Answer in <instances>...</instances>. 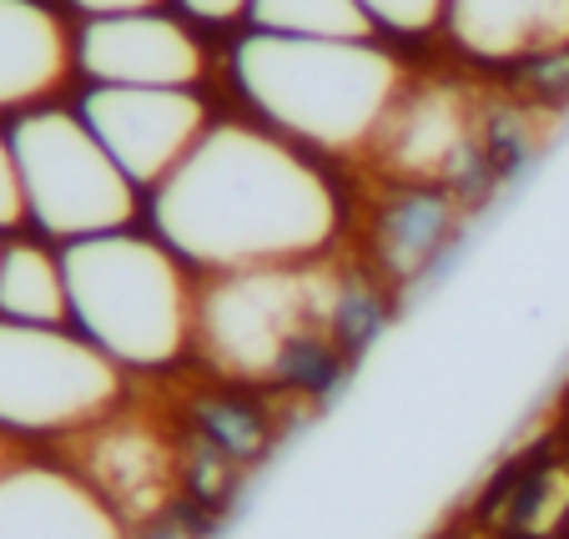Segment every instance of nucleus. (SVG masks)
Instances as JSON below:
<instances>
[{"instance_id": "15", "label": "nucleus", "mask_w": 569, "mask_h": 539, "mask_svg": "<svg viewBox=\"0 0 569 539\" xmlns=\"http://www.w3.org/2000/svg\"><path fill=\"white\" fill-rule=\"evenodd\" d=\"M358 6L368 11V21H373L378 31L403 36V41L433 36L443 21V0H358Z\"/></svg>"}, {"instance_id": "12", "label": "nucleus", "mask_w": 569, "mask_h": 539, "mask_svg": "<svg viewBox=\"0 0 569 539\" xmlns=\"http://www.w3.org/2000/svg\"><path fill=\"white\" fill-rule=\"evenodd\" d=\"M76 76V26L51 0H0V117H21Z\"/></svg>"}, {"instance_id": "1", "label": "nucleus", "mask_w": 569, "mask_h": 539, "mask_svg": "<svg viewBox=\"0 0 569 539\" xmlns=\"http://www.w3.org/2000/svg\"><path fill=\"white\" fill-rule=\"evenodd\" d=\"M147 217L192 272H242L318 262L343 232V197L322 157L262 121H212L167 182L147 192Z\"/></svg>"}, {"instance_id": "19", "label": "nucleus", "mask_w": 569, "mask_h": 539, "mask_svg": "<svg viewBox=\"0 0 569 539\" xmlns=\"http://www.w3.org/2000/svg\"><path fill=\"white\" fill-rule=\"evenodd\" d=\"M11 465V443H6V433H0V469Z\"/></svg>"}, {"instance_id": "2", "label": "nucleus", "mask_w": 569, "mask_h": 539, "mask_svg": "<svg viewBox=\"0 0 569 539\" xmlns=\"http://www.w3.org/2000/svg\"><path fill=\"white\" fill-rule=\"evenodd\" d=\"M227 76L252 121L312 157H373L378 131L409 91V66L378 36L308 41L248 26Z\"/></svg>"}, {"instance_id": "18", "label": "nucleus", "mask_w": 569, "mask_h": 539, "mask_svg": "<svg viewBox=\"0 0 569 539\" xmlns=\"http://www.w3.org/2000/svg\"><path fill=\"white\" fill-rule=\"evenodd\" d=\"M81 21L91 16H121V11H147V6H167V0H66Z\"/></svg>"}, {"instance_id": "6", "label": "nucleus", "mask_w": 569, "mask_h": 539, "mask_svg": "<svg viewBox=\"0 0 569 539\" xmlns=\"http://www.w3.org/2000/svg\"><path fill=\"white\" fill-rule=\"evenodd\" d=\"M127 368L71 323L0 318V433H87L117 413Z\"/></svg>"}, {"instance_id": "5", "label": "nucleus", "mask_w": 569, "mask_h": 539, "mask_svg": "<svg viewBox=\"0 0 569 539\" xmlns=\"http://www.w3.org/2000/svg\"><path fill=\"white\" fill-rule=\"evenodd\" d=\"M11 147L21 167L26 222L41 238H56L66 248L131 227V217L141 212V187L121 172L76 107L46 101L11 117Z\"/></svg>"}, {"instance_id": "4", "label": "nucleus", "mask_w": 569, "mask_h": 539, "mask_svg": "<svg viewBox=\"0 0 569 539\" xmlns=\"http://www.w3.org/2000/svg\"><path fill=\"white\" fill-rule=\"evenodd\" d=\"M71 328L127 373L172 368L197 343L192 268L157 232L117 227L61 248Z\"/></svg>"}, {"instance_id": "14", "label": "nucleus", "mask_w": 569, "mask_h": 539, "mask_svg": "<svg viewBox=\"0 0 569 539\" xmlns=\"http://www.w3.org/2000/svg\"><path fill=\"white\" fill-rule=\"evenodd\" d=\"M252 31L272 36H308V41H358L378 36L358 0H252L248 6Z\"/></svg>"}, {"instance_id": "13", "label": "nucleus", "mask_w": 569, "mask_h": 539, "mask_svg": "<svg viewBox=\"0 0 569 539\" xmlns=\"http://www.w3.org/2000/svg\"><path fill=\"white\" fill-rule=\"evenodd\" d=\"M0 318H11V323H71L61 252L31 238H16L0 248Z\"/></svg>"}, {"instance_id": "17", "label": "nucleus", "mask_w": 569, "mask_h": 539, "mask_svg": "<svg viewBox=\"0 0 569 539\" xmlns=\"http://www.w3.org/2000/svg\"><path fill=\"white\" fill-rule=\"evenodd\" d=\"M172 11H182L192 26H207V31H217V26H237L248 21V6L252 0H167Z\"/></svg>"}, {"instance_id": "10", "label": "nucleus", "mask_w": 569, "mask_h": 539, "mask_svg": "<svg viewBox=\"0 0 569 539\" xmlns=\"http://www.w3.org/2000/svg\"><path fill=\"white\" fill-rule=\"evenodd\" d=\"M0 539H127V515L71 469L11 459L0 469Z\"/></svg>"}, {"instance_id": "16", "label": "nucleus", "mask_w": 569, "mask_h": 539, "mask_svg": "<svg viewBox=\"0 0 569 539\" xmlns=\"http://www.w3.org/2000/svg\"><path fill=\"white\" fill-rule=\"evenodd\" d=\"M26 222V197H21V167H16L11 127H0V232H16Z\"/></svg>"}, {"instance_id": "11", "label": "nucleus", "mask_w": 569, "mask_h": 539, "mask_svg": "<svg viewBox=\"0 0 569 539\" xmlns=\"http://www.w3.org/2000/svg\"><path fill=\"white\" fill-rule=\"evenodd\" d=\"M439 31L483 71H525L569 51V0H443Z\"/></svg>"}, {"instance_id": "9", "label": "nucleus", "mask_w": 569, "mask_h": 539, "mask_svg": "<svg viewBox=\"0 0 569 539\" xmlns=\"http://www.w3.org/2000/svg\"><path fill=\"white\" fill-rule=\"evenodd\" d=\"M483 117L463 101L459 87H413L398 97L388 127L378 131L373 162L383 167L393 182L413 187H449L459 172H469L483 157Z\"/></svg>"}, {"instance_id": "8", "label": "nucleus", "mask_w": 569, "mask_h": 539, "mask_svg": "<svg viewBox=\"0 0 569 539\" xmlns=\"http://www.w3.org/2000/svg\"><path fill=\"white\" fill-rule=\"evenodd\" d=\"M76 76L87 87H202L207 41L172 6L91 16L76 26Z\"/></svg>"}, {"instance_id": "7", "label": "nucleus", "mask_w": 569, "mask_h": 539, "mask_svg": "<svg viewBox=\"0 0 569 539\" xmlns=\"http://www.w3.org/2000/svg\"><path fill=\"white\" fill-rule=\"evenodd\" d=\"M76 111L141 192L167 182L212 127L197 87H87Z\"/></svg>"}, {"instance_id": "3", "label": "nucleus", "mask_w": 569, "mask_h": 539, "mask_svg": "<svg viewBox=\"0 0 569 539\" xmlns=\"http://www.w3.org/2000/svg\"><path fill=\"white\" fill-rule=\"evenodd\" d=\"M358 292L318 262L217 272L197 292V348L237 383L312 373L353 338Z\"/></svg>"}]
</instances>
